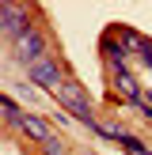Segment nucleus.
Masks as SVG:
<instances>
[{"label": "nucleus", "mask_w": 152, "mask_h": 155, "mask_svg": "<svg viewBox=\"0 0 152 155\" xmlns=\"http://www.w3.org/2000/svg\"><path fill=\"white\" fill-rule=\"evenodd\" d=\"M114 87L122 91V98H129V102H141V87H137V80L129 72H114Z\"/></svg>", "instance_id": "nucleus-6"}, {"label": "nucleus", "mask_w": 152, "mask_h": 155, "mask_svg": "<svg viewBox=\"0 0 152 155\" xmlns=\"http://www.w3.org/2000/svg\"><path fill=\"white\" fill-rule=\"evenodd\" d=\"M53 95H57V102L65 106V110L72 114V117H80V121H88V125H95V121H91V98H88V95L80 91V83L65 80V83H61L57 91H53Z\"/></svg>", "instance_id": "nucleus-1"}, {"label": "nucleus", "mask_w": 152, "mask_h": 155, "mask_svg": "<svg viewBox=\"0 0 152 155\" xmlns=\"http://www.w3.org/2000/svg\"><path fill=\"white\" fill-rule=\"evenodd\" d=\"M0 27H4V34L12 38V42L19 34H27V30H30L27 8H23V4H0Z\"/></svg>", "instance_id": "nucleus-3"}, {"label": "nucleus", "mask_w": 152, "mask_h": 155, "mask_svg": "<svg viewBox=\"0 0 152 155\" xmlns=\"http://www.w3.org/2000/svg\"><path fill=\"white\" fill-rule=\"evenodd\" d=\"M144 61H148V64H152V53H148V57H144Z\"/></svg>", "instance_id": "nucleus-9"}, {"label": "nucleus", "mask_w": 152, "mask_h": 155, "mask_svg": "<svg viewBox=\"0 0 152 155\" xmlns=\"http://www.w3.org/2000/svg\"><path fill=\"white\" fill-rule=\"evenodd\" d=\"M42 148H46V155H65V144H61L57 136H50V140H46Z\"/></svg>", "instance_id": "nucleus-8"}, {"label": "nucleus", "mask_w": 152, "mask_h": 155, "mask_svg": "<svg viewBox=\"0 0 152 155\" xmlns=\"http://www.w3.org/2000/svg\"><path fill=\"white\" fill-rule=\"evenodd\" d=\"M12 45H15V57H19V61H23L27 68H30V64H38L42 57H50V53H46V38L38 34L34 27H30L27 34H19V38H15Z\"/></svg>", "instance_id": "nucleus-2"}, {"label": "nucleus", "mask_w": 152, "mask_h": 155, "mask_svg": "<svg viewBox=\"0 0 152 155\" xmlns=\"http://www.w3.org/2000/svg\"><path fill=\"white\" fill-rule=\"evenodd\" d=\"M27 72H30V80H34L38 87H46V91H57L61 83H65V76H61V64H57L53 57H42L38 64H30Z\"/></svg>", "instance_id": "nucleus-4"}, {"label": "nucleus", "mask_w": 152, "mask_h": 155, "mask_svg": "<svg viewBox=\"0 0 152 155\" xmlns=\"http://www.w3.org/2000/svg\"><path fill=\"white\" fill-rule=\"evenodd\" d=\"M19 129H23V133L30 136V140H38V144H46V140H50V136H53V133H50V125H46L42 117H34V114H27Z\"/></svg>", "instance_id": "nucleus-5"}, {"label": "nucleus", "mask_w": 152, "mask_h": 155, "mask_svg": "<svg viewBox=\"0 0 152 155\" xmlns=\"http://www.w3.org/2000/svg\"><path fill=\"white\" fill-rule=\"evenodd\" d=\"M0 110H4V121H8V125H15V129L23 125V117H27V114H19L15 98H8V95H4V102H0Z\"/></svg>", "instance_id": "nucleus-7"}]
</instances>
